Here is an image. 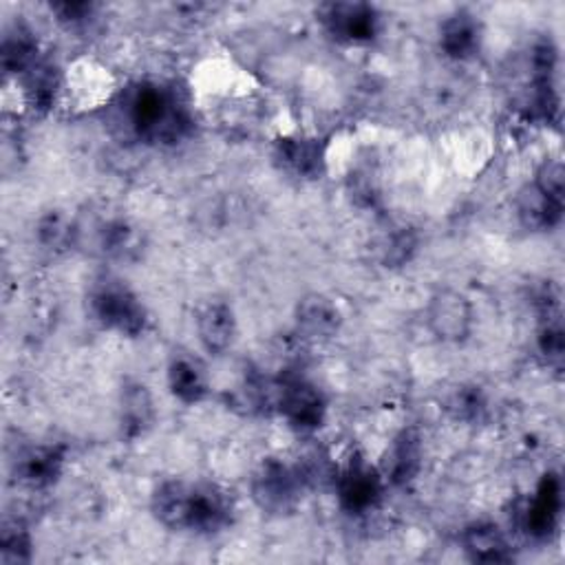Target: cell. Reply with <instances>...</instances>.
Here are the masks:
<instances>
[{"label":"cell","mask_w":565,"mask_h":565,"mask_svg":"<svg viewBox=\"0 0 565 565\" xmlns=\"http://www.w3.org/2000/svg\"><path fill=\"white\" fill-rule=\"evenodd\" d=\"M124 107L131 127L146 140L177 142L188 129V116L180 100L157 85L133 89Z\"/></svg>","instance_id":"cell-1"},{"label":"cell","mask_w":565,"mask_h":565,"mask_svg":"<svg viewBox=\"0 0 565 565\" xmlns=\"http://www.w3.org/2000/svg\"><path fill=\"white\" fill-rule=\"evenodd\" d=\"M91 307L96 318L105 327L116 329L120 334L138 336L146 327V312L142 303L129 287L120 283H102L91 296Z\"/></svg>","instance_id":"cell-2"},{"label":"cell","mask_w":565,"mask_h":565,"mask_svg":"<svg viewBox=\"0 0 565 565\" xmlns=\"http://www.w3.org/2000/svg\"><path fill=\"white\" fill-rule=\"evenodd\" d=\"M426 323L435 338L444 343H464L475 325L472 303L457 290H439L428 303Z\"/></svg>","instance_id":"cell-3"},{"label":"cell","mask_w":565,"mask_h":565,"mask_svg":"<svg viewBox=\"0 0 565 565\" xmlns=\"http://www.w3.org/2000/svg\"><path fill=\"white\" fill-rule=\"evenodd\" d=\"M303 475L276 459L261 464L252 479V492L257 503L268 512H285L301 495Z\"/></svg>","instance_id":"cell-4"},{"label":"cell","mask_w":565,"mask_h":565,"mask_svg":"<svg viewBox=\"0 0 565 565\" xmlns=\"http://www.w3.org/2000/svg\"><path fill=\"white\" fill-rule=\"evenodd\" d=\"M274 406L298 431L318 428L325 420V413H327L323 393L305 380L279 382Z\"/></svg>","instance_id":"cell-5"},{"label":"cell","mask_w":565,"mask_h":565,"mask_svg":"<svg viewBox=\"0 0 565 565\" xmlns=\"http://www.w3.org/2000/svg\"><path fill=\"white\" fill-rule=\"evenodd\" d=\"M334 483L343 508L356 514L369 512L382 495V477L365 459H349L347 466L336 472Z\"/></svg>","instance_id":"cell-6"},{"label":"cell","mask_w":565,"mask_h":565,"mask_svg":"<svg viewBox=\"0 0 565 565\" xmlns=\"http://www.w3.org/2000/svg\"><path fill=\"white\" fill-rule=\"evenodd\" d=\"M561 517V481L556 475H545L525 506L523 525L532 536H550Z\"/></svg>","instance_id":"cell-7"},{"label":"cell","mask_w":565,"mask_h":565,"mask_svg":"<svg viewBox=\"0 0 565 565\" xmlns=\"http://www.w3.org/2000/svg\"><path fill=\"white\" fill-rule=\"evenodd\" d=\"M197 336L206 351H228L237 336V318L232 307L224 301H210L204 305L197 314Z\"/></svg>","instance_id":"cell-8"},{"label":"cell","mask_w":565,"mask_h":565,"mask_svg":"<svg viewBox=\"0 0 565 565\" xmlns=\"http://www.w3.org/2000/svg\"><path fill=\"white\" fill-rule=\"evenodd\" d=\"M343 316L338 307L323 294L305 296L296 307L298 332L309 340H329L338 334Z\"/></svg>","instance_id":"cell-9"},{"label":"cell","mask_w":565,"mask_h":565,"mask_svg":"<svg viewBox=\"0 0 565 565\" xmlns=\"http://www.w3.org/2000/svg\"><path fill=\"white\" fill-rule=\"evenodd\" d=\"M195 486L184 481H166L153 495V512L155 517L173 530L191 528Z\"/></svg>","instance_id":"cell-10"},{"label":"cell","mask_w":565,"mask_h":565,"mask_svg":"<svg viewBox=\"0 0 565 565\" xmlns=\"http://www.w3.org/2000/svg\"><path fill=\"white\" fill-rule=\"evenodd\" d=\"M325 23L338 39H345L351 43L369 41L376 36V30H378L376 12L367 6H345V3L329 6L325 14Z\"/></svg>","instance_id":"cell-11"},{"label":"cell","mask_w":565,"mask_h":565,"mask_svg":"<svg viewBox=\"0 0 565 565\" xmlns=\"http://www.w3.org/2000/svg\"><path fill=\"white\" fill-rule=\"evenodd\" d=\"M420 466H422V439L413 428L402 431L393 439L387 453L384 477L393 483H406L417 475Z\"/></svg>","instance_id":"cell-12"},{"label":"cell","mask_w":565,"mask_h":565,"mask_svg":"<svg viewBox=\"0 0 565 565\" xmlns=\"http://www.w3.org/2000/svg\"><path fill=\"white\" fill-rule=\"evenodd\" d=\"M464 550L472 561L503 563L512 558L510 543L503 532L492 523H475L464 532Z\"/></svg>","instance_id":"cell-13"},{"label":"cell","mask_w":565,"mask_h":565,"mask_svg":"<svg viewBox=\"0 0 565 565\" xmlns=\"http://www.w3.org/2000/svg\"><path fill=\"white\" fill-rule=\"evenodd\" d=\"M517 215L528 230H550L561 221L563 204L550 199L532 184L521 191L517 199Z\"/></svg>","instance_id":"cell-14"},{"label":"cell","mask_w":565,"mask_h":565,"mask_svg":"<svg viewBox=\"0 0 565 565\" xmlns=\"http://www.w3.org/2000/svg\"><path fill=\"white\" fill-rule=\"evenodd\" d=\"M120 413H122V431L127 437L135 439L144 435L155 420V404L149 389L140 382L127 384V389L122 391Z\"/></svg>","instance_id":"cell-15"},{"label":"cell","mask_w":565,"mask_h":565,"mask_svg":"<svg viewBox=\"0 0 565 565\" xmlns=\"http://www.w3.org/2000/svg\"><path fill=\"white\" fill-rule=\"evenodd\" d=\"M230 521V506L226 497L210 486H195L191 530L217 532Z\"/></svg>","instance_id":"cell-16"},{"label":"cell","mask_w":565,"mask_h":565,"mask_svg":"<svg viewBox=\"0 0 565 565\" xmlns=\"http://www.w3.org/2000/svg\"><path fill=\"white\" fill-rule=\"evenodd\" d=\"M442 50L455 61H466L479 50V25L470 14H455L442 25Z\"/></svg>","instance_id":"cell-17"},{"label":"cell","mask_w":565,"mask_h":565,"mask_svg":"<svg viewBox=\"0 0 565 565\" xmlns=\"http://www.w3.org/2000/svg\"><path fill=\"white\" fill-rule=\"evenodd\" d=\"M169 384H171L173 395L186 404H195V402L204 400L208 393L206 373L191 358L173 360V365L169 369Z\"/></svg>","instance_id":"cell-18"},{"label":"cell","mask_w":565,"mask_h":565,"mask_svg":"<svg viewBox=\"0 0 565 565\" xmlns=\"http://www.w3.org/2000/svg\"><path fill=\"white\" fill-rule=\"evenodd\" d=\"M279 160L296 175H314L320 169L323 151L314 140H281Z\"/></svg>","instance_id":"cell-19"},{"label":"cell","mask_w":565,"mask_h":565,"mask_svg":"<svg viewBox=\"0 0 565 565\" xmlns=\"http://www.w3.org/2000/svg\"><path fill=\"white\" fill-rule=\"evenodd\" d=\"M63 466V455L56 448H34L21 461V479L32 486L52 483Z\"/></svg>","instance_id":"cell-20"},{"label":"cell","mask_w":565,"mask_h":565,"mask_svg":"<svg viewBox=\"0 0 565 565\" xmlns=\"http://www.w3.org/2000/svg\"><path fill=\"white\" fill-rule=\"evenodd\" d=\"M78 228L63 213H50L39 224V239L47 250H67L69 246H74Z\"/></svg>","instance_id":"cell-21"},{"label":"cell","mask_w":565,"mask_h":565,"mask_svg":"<svg viewBox=\"0 0 565 565\" xmlns=\"http://www.w3.org/2000/svg\"><path fill=\"white\" fill-rule=\"evenodd\" d=\"M541 314H543V325H541V332H539V349L550 365L561 369L563 354H565L561 312L558 309H547V312H541Z\"/></svg>","instance_id":"cell-22"},{"label":"cell","mask_w":565,"mask_h":565,"mask_svg":"<svg viewBox=\"0 0 565 565\" xmlns=\"http://www.w3.org/2000/svg\"><path fill=\"white\" fill-rule=\"evenodd\" d=\"M135 246H138V237H135L133 228L127 226L124 221L109 224V226L102 230V248H105L109 254L124 257V254H129L131 250H135Z\"/></svg>","instance_id":"cell-23"},{"label":"cell","mask_w":565,"mask_h":565,"mask_svg":"<svg viewBox=\"0 0 565 565\" xmlns=\"http://www.w3.org/2000/svg\"><path fill=\"white\" fill-rule=\"evenodd\" d=\"M534 186L547 195L550 199L563 204V191H565V184H563V166L558 162H545L539 173H536V182Z\"/></svg>","instance_id":"cell-24"},{"label":"cell","mask_w":565,"mask_h":565,"mask_svg":"<svg viewBox=\"0 0 565 565\" xmlns=\"http://www.w3.org/2000/svg\"><path fill=\"white\" fill-rule=\"evenodd\" d=\"M450 411L459 420H475L483 411V398L477 389H459L450 400Z\"/></svg>","instance_id":"cell-25"},{"label":"cell","mask_w":565,"mask_h":565,"mask_svg":"<svg viewBox=\"0 0 565 565\" xmlns=\"http://www.w3.org/2000/svg\"><path fill=\"white\" fill-rule=\"evenodd\" d=\"M30 536L25 530L19 528V532H6L3 536V561L12 563V561H28L30 558Z\"/></svg>","instance_id":"cell-26"}]
</instances>
